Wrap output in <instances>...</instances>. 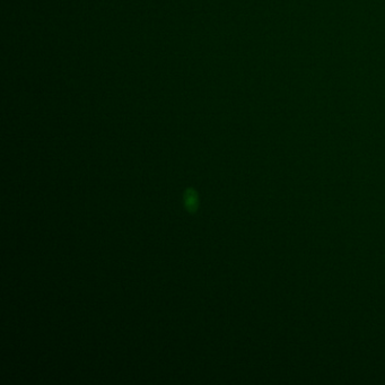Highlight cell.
I'll list each match as a JSON object with an SVG mask.
<instances>
[{
	"label": "cell",
	"instance_id": "cell-1",
	"mask_svg": "<svg viewBox=\"0 0 385 385\" xmlns=\"http://www.w3.org/2000/svg\"><path fill=\"white\" fill-rule=\"evenodd\" d=\"M185 199H187L185 204H187L188 207H190V209L192 208V207H193V208H195V204H197V201H195V195L192 194L191 191H190V193L187 194V197H185Z\"/></svg>",
	"mask_w": 385,
	"mask_h": 385
}]
</instances>
